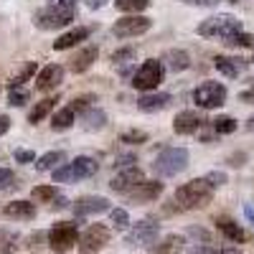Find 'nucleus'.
<instances>
[{
	"mask_svg": "<svg viewBox=\"0 0 254 254\" xmlns=\"http://www.w3.org/2000/svg\"><path fill=\"white\" fill-rule=\"evenodd\" d=\"M74 18H76V0H59V3L41 8L33 15V23L41 31H56V28L69 26Z\"/></svg>",
	"mask_w": 254,
	"mask_h": 254,
	"instance_id": "nucleus-1",
	"label": "nucleus"
},
{
	"mask_svg": "<svg viewBox=\"0 0 254 254\" xmlns=\"http://www.w3.org/2000/svg\"><path fill=\"white\" fill-rule=\"evenodd\" d=\"M176 203L186 211H193V208H203L211 203V198H214V186H211L206 178H193L188 181L183 186H178L176 190Z\"/></svg>",
	"mask_w": 254,
	"mask_h": 254,
	"instance_id": "nucleus-2",
	"label": "nucleus"
},
{
	"mask_svg": "<svg viewBox=\"0 0 254 254\" xmlns=\"http://www.w3.org/2000/svg\"><path fill=\"white\" fill-rule=\"evenodd\" d=\"M186 168H188V150L186 147H165V150H160L153 160V171L160 178L178 176Z\"/></svg>",
	"mask_w": 254,
	"mask_h": 254,
	"instance_id": "nucleus-3",
	"label": "nucleus"
},
{
	"mask_svg": "<svg viewBox=\"0 0 254 254\" xmlns=\"http://www.w3.org/2000/svg\"><path fill=\"white\" fill-rule=\"evenodd\" d=\"M163 76H165V64L158 61V59H147V61H142L140 66H137V71L132 74V81L130 84H132L135 89L150 94V92H158Z\"/></svg>",
	"mask_w": 254,
	"mask_h": 254,
	"instance_id": "nucleus-4",
	"label": "nucleus"
},
{
	"mask_svg": "<svg viewBox=\"0 0 254 254\" xmlns=\"http://www.w3.org/2000/svg\"><path fill=\"white\" fill-rule=\"evenodd\" d=\"M97 171H99V163L94 158L81 155L74 163H66V165L56 168V171H54V183H76V181L97 176Z\"/></svg>",
	"mask_w": 254,
	"mask_h": 254,
	"instance_id": "nucleus-5",
	"label": "nucleus"
},
{
	"mask_svg": "<svg viewBox=\"0 0 254 254\" xmlns=\"http://www.w3.org/2000/svg\"><path fill=\"white\" fill-rule=\"evenodd\" d=\"M237 33H242V20L234 18V15H211L198 26V36H203V38L226 41V38L237 36Z\"/></svg>",
	"mask_w": 254,
	"mask_h": 254,
	"instance_id": "nucleus-6",
	"label": "nucleus"
},
{
	"mask_svg": "<svg viewBox=\"0 0 254 254\" xmlns=\"http://www.w3.org/2000/svg\"><path fill=\"white\" fill-rule=\"evenodd\" d=\"M193 102L201 110H219L226 102V87L221 81H203L193 89Z\"/></svg>",
	"mask_w": 254,
	"mask_h": 254,
	"instance_id": "nucleus-7",
	"label": "nucleus"
},
{
	"mask_svg": "<svg viewBox=\"0 0 254 254\" xmlns=\"http://www.w3.org/2000/svg\"><path fill=\"white\" fill-rule=\"evenodd\" d=\"M79 242V234H76V224L71 221H59L54 224V229L49 231V247L56 252V254H66L76 247Z\"/></svg>",
	"mask_w": 254,
	"mask_h": 254,
	"instance_id": "nucleus-8",
	"label": "nucleus"
},
{
	"mask_svg": "<svg viewBox=\"0 0 254 254\" xmlns=\"http://www.w3.org/2000/svg\"><path fill=\"white\" fill-rule=\"evenodd\" d=\"M150 26H153V20L147 15H125L112 26V36H117V38H135V36L147 33Z\"/></svg>",
	"mask_w": 254,
	"mask_h": 254,
	"instance_id": "nucleus-9",
	"label": "nucleus"
},
{
	"mask_svg": "<svg viewBox=\"0 0 254 254\" xmlns=\"http://www.w3.org/2000/svg\"><path fill=\"white\" fill-rule=\"evenodd\" d=\"M160 237V226L158 224H150V221H137L130 231H127V247H155Z\"/></svg>",
	"mask_w": 254,
	"mask_h": 254,
	"instance_id": "nucleus-10",
	"label": "nucleus"
},
{
	"mask_svg": "<svg viewBox=\"0 0 254 254\" xmlns=\"http://www.w3.org/2000/svg\"><path fill=\"white\" fill-rule=\"evenodd\" d=\"M110 244V229L104 224H92L84 234L79 237V252L81 254H94L102 247Z\"/></svg>",
	"mask_w": 254,
	"mask_h": 254,
	"instance_id": "nucleus-11",
	"label": "nucleus"
},
{
	"mask_svg": "<svg viewBox=\"0 0 254 254\" xmlns=\"http://www.w3.org/2000/svg\"><path fill=\"white\" fill-rule=\"evenodd\" d=\"M142 181H145V173L140 171L137 165H132V168H122V171H117V173L112 176V181H110V188L115 190V193L130 196Z\"/></svg>",
	"mask_w": 254,
	"mask_h": 254,
	"instance_id": "nucleus-12",
	"label": "nucleus"
},
{
	"mask_svg": "<svg viewBox=\"0 0 254 254\" xmlns=\"http://www.w3.org/2000/svg\"><path fill=\"white\" fill-rule=\"evenodd\" d=\"M206 125V117L196 110H186V112H178L176 120H173V130L176 135H196L201 127Z\"/></svg>",
	"mask_w": 254,
	"mask_h": 254,
	"instance_id": "nucleus-13",
	"label": "nucleus"
},
{
	"mask_svg": "<svg viewBox=\"0 0 254 254\" xmlns=\"http://www.w3.org/2000/svg\"><path fill=\"white\" fill-rule=\"evenodd\" d=\"M61 81H64V66L61 64H49V66H44L36 74V89L38 92H51Z\"/></svg>",
	"mask_w": 254,
	"mask_h": 254,
	"instance_id": "nucleus-14",
	"label": "nucleus"
},
{
	"mask_svg": "<svg viewBox=\"0 0 254 254\" xmlns=\"http://www.w3.org/2000/svg\"><path fill=\"white\" fill-rule=\"evenodd\" d=\"M104 211H110V201L104 196H81L74 203L76 216H94V214H104Z\"/></svg>",
	"mask_w": 254,
	"mask_h": 254,
	"instance_id": "nucleus-15",
	"label": "nucleus"
},
{
	"mask_svg": "<svg viewBox=\"0 0 254 254\" xmlns=\"http://www.w3.org/2000/svg\"><path fill=\"white\" fill-rule=\"evenodd\" d=\"M92 26H76V28H71V31H66V33H61L56 41H54V49L56 51H66V49H74V46H79L81 41H87L89 36H92Z\"/></svg>",
	"mask_w": 254,
	"mask_h": 254,
	"instance_id": "nucleus-16",
	"label": "nucleus"
},
{
	"mask_svg": "<svg viewBox=\"0 0 254 254\" xmlns=\"http://www.w3.org/2000/svg\"><path fill=\"white\" fill-rule=\"evenodd\" d=\"M97 56H99V49H97V46H84L81 51H76V54L69 59V69H71L74 74H84L87 69H92V64L97 61Z\"/></svg>",
	"mask_w": 254,
	"mask_h": 254,
	"instance_id": "nucleus-17",
	"label": "nucleus"
},
{
	"mask_svg": "<svg viewBox=\"0 0 254 254\" xmlns=\"http://www.w3.org/2000/svg\"><path fill=\"white\" fill-rule=\"evenodd\" d=\"M160 193H163V183L160 181H142L130 193V201L132 203H147V201H155Z\"/></svg>",
	"mask_w": 254,
	"mask_h": 254,
	"instance_id": "nucleus-18",
	"label": "nucleus"
},
{
	"mask_svg": "<svg viewBox=\"0 0 254 254\" xmlns=\"http://www.w3.org/2000/svg\"><path fill=\"white\" fill-rule=\"evenodd\" d=\"M171 102H173L171 94H165V92H150V94H142V97L137 99V107H140L142 112H160V110H165Z\"/></svg>",
	"mask_w": 254,
	"mask_h": 254,
	"instance_id": "nucleus-19",
	"label": "nucleus"
},
{
	"mask_svg": "<svg viewBox=\"0 0 254 254\" xmlns=\"http://www.w3.org/2000/svg\"><path fill=\"white\" fill-rule=\"evenodd\" d=\"M214 66H216V71H221L224 76L234 79V76H239V74L247 69V61H244V59H237V56H216V59H214Z\"/></svg>",
	"mask_w": 254,
	"mask_h": 254,
	"instance_id": "nucleus-20",
	"label": "nucleus"
},
{
	"mask_svg": "<svg viewBox=\"0 0 254 254\" xmlns=\"http://www.w3.org/2000/svg\"><path fill=\"white\" fill-rule=\"evenodd\" d=\"M216 229L221 231V234L229 239V242H234V244H242L247 242V231L234 221V219H226V216H219L216 219Z\"/></svg>",
	"mask_w": 254,
	"mask_h": 254,
	"instance_id": "nucleus-21",
	"label": "nucleus"
},
{
	"mask_svg": "<svg viewBox=\"0 0 254 254\" xmlns=\"http://www.w3.org/2000/svg\"><path fill=\"white\" fill-rule=\"evenodd\" d=\"M3 214L8 219H33L36 216V203L31 201H13L3 208Z\"/></svg>",
	"mask_w": 254,
	"mask_h": 254,
	"instance_id": "nucleus-22",
	"label": "nucleus"
},
{
	"mask_svg": "<svg viewBox=\"0 0 254 254\" xmlns=\"http://www.w3.org/2000/svg\"><path fill=\"white\" fill-rule=\"evenodd\" d=\"M74 122H76V112L71 107H64L54 115L51 127H54V132H64V130H69V127H74Z\"/></svg>",
	"mask_w": 254,
	"mask_h": 254,
	"instance_id": "nucleus-23",
	"label": "nucleus"
},
{
	"mask_svg": "<svg viewBox=\"0 0 254 254\" xmlns=\"http://www.w3.org/2000/svg\"><path fill=\"white\" fill-rule=\"evenodd\" d=\"M56 102H59V97H46V99H41L36 107L31 110V115H28V122L31 125H36V122H41L46 115H51L54 112V107H56Z\"/></svg>",
	"mask_w": 254,
	"mask_h": 254,
	"instance_id": "nucleus-24",
	"label": "nucleus"
},
{
	"mask_svg": "<svg viewBox=\"0 0 254 254\" xmlns=\"http://www.w3.org/2000/svg\"><path fill=\"white\" fill-rule=\"evenodd\" d=\"M115 8L120 13H130V15H140L142 10L150 8V0H115Z\"/></svg>",
	"mask_w": 254,
	"mask_h": 254,
	"instance_id": "nucleus-25",
	"label": "nucleus"
},
{
	"mask_svg": "<svg viewBox=\"0 0 254 254\" xmlns=\"http://www.w3.org/2000/svg\"><path fill=\"white\" fill-rule=\"evenodd\" d=\"M84 130H102V127L104 125H107V115H104L102 110H97V107H89V112L87 115H84Z\"/></svg>",
	"mask_w": 254,
	"mask_h": 254,
	"instance_id": "nucleus-26",
	"label": "nucleus"
},
{
	"mask_svg": "<svg viewBox=\"0 0 254 254\" xmlns=\"http://www.w3.org/2000/svg\"><path fill=\"white\" fill-rule=\"evenodd\" d=\"M66 158L64 155V150H51V153H46V155H41L38 160H36V171H56V165Z\"/></svg>",
	"mask_w": 254,
	"mask_h": 254,
	"instance_id": "nucleus-27",
	"label": "nucleus"
},
{
	"mask_svg": "<svg viewBox=\"0 0 254 254\" xmlns=\"http://www.w3.org/2000/svg\"><path fill=\"white\" fill-rule=\"evenodd\" d=\"M165 61H168V66H171L173 71H186L190 66V56L186 51H176V49L165 54Z\"/></svg>",
	"mask_w": 254,
	"mask_h": 254,
	"instance_id": "nucleus-28",
	"label": "nucleus"
},
{
	"mask_svg": "<svg viewBox=\"0 0 254 254\" xmlns=\"http://www.w3.org/2000/svg\"><path fill=\"white\" fill-rule=\"evenodd\" d=\"M211 127H214V132H216V135H231L239 125H237V120H234V117L224 115V117H216L214 122H211Z\"/></svg>",
	"mask_w": 254,
	"mask_h": 254,
	"instance_id": "nucleus-29",
	"label": "nucleus"
},
{
	"mask_svg": "<svg viewBox=\"0 0 254 254\" xmlns=\"http://www.w3.org/2000/svg\"><path fill=\"white\" fill-rule=\"evenodd\" d=\"M226 46H231V49H254V33H237V36H231V38H226L224 41Z\"/></svg>",
	"mask_w": 254,
	"mask_h": 254,
	"instance_id": "nucleus-30",
	"label": "nucleus"
},
{
	"mask_svg": "<svg viewBox=\"0 0 254 254\" xmlns=\"http://www.w3.org/2000/svg\"><path fill=\"white\" fill-rule=\"evenodd\" d=\"M181 247H183V239L171 234V237L163 239V244H155V252L158 254H176V252H181Z\"/></svg>",
	"mask_w": 254,
	"mask_h": 254,
	"instance_id": "nucleus-31",
	"label": "nucleus"
},
{
	"mask_svg": "<svg viewBox=\"0 0 254 254\" xmlns=\"http://www.w3.org/2000/svg\"><path fill=\"white\" fill-rule=\"evenodd\" d=\"M31 76H36V61H28L26 66L20 69L13 79H10V89H13V87H23V84H26Z\"/></svg>",
	"mask_w": 254,
	"mask_h": 254,
	"instance_id": "nucleus-32",
	"label": "nucleus"
},
{
	"mask_svg": "<svg viewBox=\"0 0 254 254\" xmlns=\"http://www.w3.org/2000/svg\"><path fill=\"white\" fill-rule=\"evenodd\" d=\"M110 224H112V229L125 231L127 226H130V216H127L125 208H112V211H110Z\"/></svg>",
	"mask_w": 254,
	"mask_h": 254,
	"instance_id": "nucleus-33",
	"label": "nucleus"
},
{
	"mask_svg": "<svg viewBox=\"0 0 254 254\" xmlns=\"http://www.w3.org/2000/svg\"><path fill=\"white\" fill-rule=\"evenodd\" d=\"M31 196H33V201H41V203L56 201V186H36L31 190Z\"/></svg>",
	"mask_w": 254,
	"mask_h": 254,
	"instance_id": "nucleus-34",
	"label": "nucleus"
},
{
	"mask_svg": "<svg viewBox=\"0 0 254 254\" xmlns=\"http://www.w3.org/2000/svg\"><path fill=\"white\" fill-rule=\"evenodd\" d=\"M26 102H28V92L23 87H13L8 92V104H13V107H23Z\"/></svg>",
	"mask_w": 254,
	"mask_h": 254,
	"instance_id": "nucleus-35",
	"label": "nucleus"
},
{
	"mask_svg": "<svg viewBox=\"0 0 254 254\" xmlns=\"http://www.w3.org/2000/svg\"><path fill=\"white\" fill-rule=\"evenodd\" d=\"M120 140L125 145H142V142H147V132H142V130H127V132H122Z\"/></svg>",
	"mask_w": 254,
	"mask_h": 254,
	"instance_id": "nucleus-36",
	"label": "nucleus"
},
{
	"mask_svg": "<svg viewBox=\"0 0 254 254\" xmlns=\"http://www.w3.org/2000/svg\"><path fill=\"white\" fill-rule=\"evenodd\" d=\"M188 254H234V252H226L216 244H198L193 249H188Z\"/></svg>",
	"mask_w": 254,
	"mask_h": 254,
	"instance_id": "nucleus-37",
	"label": "nucleus"
},
{
	"mask_svg": "<svg viewBox=\"0 0 254 254\" xmlns=\"http://www.w3.org/2000/svg\"><path fill=\"white\" fill-rule=\"evenodd\" d=\"M130 59H135V49H117L112 54V61L115 64H125V61H130Z\"/></svg>",
	"mask_w": 254,
	"mask_h": 254,
	"instance_id": "nucleus-38",
	"label": "nucleus"
},
{
	"mask_svg": "<svg viewBox=\"0 0 254 254\" xmlns=\"http://www.w3.org/2000/svg\"><path fill=\"white\" fill-rule=\"evenodd\" d=\"M13 158H15V163H33L36 160V153H31V150H15Z\"/></svg>",
	"mask_w": 254,
	"mask_h": 254,
	"instance_id": "nucleus-39",
	"label": "nucleus"
},
{
	"mask_svg": "<svg viewBox=\"0 0 254 254\" xmlns=\"http://www.w3.org/2000/svg\"><path fill=\"white\" fill-rule=\"evenodd\" d=\"M206 181H208L211 186H214V188H216V186H224V183H226V173L214 171V173H208V176H206Z\"/></svg>",
	"mask_w": 254,
	"mask_h": 254,
	"instance_id": "nucleus-40",
	"label": "nucleus"
},
{
	"mask_svg": "<svg viewBox=\"0 0 254 254\" xmlns=\"http://www.w3.org/2000/svg\"><path fill=\"white\" fill-rule=\"evenodd\" d=\"M13 183V171L10 168H0V188H8Z\"/></svg>",
	"mask_w": 254,
	"mask_h": 254,
	"instance_id": "nucleus-41",
	"label": "nucleus"
},
{
	"mask_svg": "<svg viewBox=\"0 0 254 254\" xmlns=\"http://www.w3.org/2000/svg\"><path fill=\"white\" fill-rule=\"evenodd\" d=\"M132 163H135V155H120L117 160H115V168H132Z\"/></svg>",
	"mask_w": 254,
	"mask_h": 254,
	"instance_id": "nucleus-42",
	"label": "nucleus"
},
{
	"mask_svg": "<svg viewBox=\"0 0 254 254\" xmlns=\"http://www.w3.org/2000/svg\"><path fill=\"white\" fill-rule=\"evenodd\" d=\"M8 130H10V117L8 115H0V137H3Z\"/></svg>",
	"mask_w": 254,
	"mask_h": 254,
	"instance_id": "nucleus-43",
	"label": "nucleus"
},
{
	"mask_svg": "<svg viewBox=\"0 0 254 254\" xmlns=\"http://www.w3.org/2000/svg\"><path fill=\"white\" fill-rule=\"evenodd\" d=\"M181 3H188V5H216L219 0H181Z\"/></svg>",
	"mask_w": 254,
	"mask_h": 254,
	"instance_id": "nucleus-44",
	"label": "nucleus"
},
{
	"mask_svg": "<svg viewBox=\"0 0 254 254\" xmlns=\"http://www.w3.org/2000/svg\"><path fill=\"white\" fill-rule=\"evenodd\" d=\"M104 3H107V0H87V5H89V8H102Z\"/></svg>",
	"mask_w": 254,
	"mask_h": 254,
	"instance_id": "nucleus-45",
	"label": "nucleus"
},
{
	"mask_svg": "<svg viewBox=\"0 0 254 254\" xmlns=\"http://www.w3.org/2000/svg\"><path fill=\"white\" fill-rule=\"evenodd\" d=\"M244 214H247V219L254 224V208H252V206H247V208H244Z\"/></svg>",
	"mask_w": 254,
	"mask_h": 254,
	"instance_id": "nucleus-46",
	"label": "nucleus"
},
{
	"mask_svg": "<svg viewBox=\"0 0 254 254\" xmlns=\"http://www.w3.org/2000/svg\"><path fill=\"white\" fill-rule=\"evenodd\" d=\"M247 132H254V115L247 120Z\"/></svg>",
	"mask_w": 254,
	"mask_h": 254,
	"instance_id": "nucleus-47",
	"label": "nucleus"
},
{
	"mask_svg": "<svg viewBox=\"0 0 254 254\" xmlns=\"http://www.w3.org/2000/svg\"><path fill=\"white\" fill-rule=\"evenodd\" d=\"M226 3H239V0H226Z\"/></svg>",
	"mask_w": 254,
	"mask_h": 254,
	"instance_id": "nucleus-48",
	"label": "nucleus"
}]
</instances>
